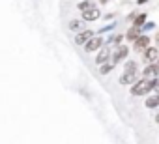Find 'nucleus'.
Here are the masks:
<instances>
[{
    "label": "nucleus",
    "mask_w": 159,
    "mask_h": 144,
    "mask_svg": "<svg viewBox=\"0 0 159 144\" xmlns=\"http://www.w3.org/2000/svg\"><path fill=\"white\" fill-rule=\"evenodd\" d=\"M112 69H114V64H112V62H107V64L99 65V73H101V75H109Z\"/></svg>",
    "instance_id": "nucleus-18"
},
{
    "label": "nucleus",
    "mask_w": 159,
    "mask_h": 144,
    "mask_svg": "<svg viewBox=\"0 0 159 144\" xmlns=\"http://www.w3.org/2000/svg\"><path fill=\"white\" fill-rule=\"evenodd\" d=\"M146 21H148V15H146V13H137L135 21H133V26H137V28H142Z\"/></svg>",
    "instance_id": "nucleus-16"
},
{
    "label": "nucleus",
    "mask_w": 159,
    "mask_h": 144,
    "mask_svg": "<svg viewBox=\"0 0 159 144\" xmlns=\"http://www.w3.org/2000/svg\"><path fill=\"white\" fill-rule=\"evenodd\" d=\"M111 54H112L111 47H109V45H103V47L98 51V56H96V64H98V65H103V64L111 62Z\"/></svg>",
    "instance_id": "nucleus-4"
},
{
    "label": "nucleus",
    "mask_w": 159,
    "mask_h": 144,
    "mask_svg": "<svg viewBox=\"0 0 159 144\" xmlns=\"http://www.w3.org/2000/svg\"><path fill=\"white\" fill-rule=\"evenodd\" d=\"M92 36H96V34H94L92 30H88V28H86V30L79 32V34L75 36V43H77V45H84V43H86V41H88Z\"/></svg>",
    "instance_id": "nucleus-9"
},
{
    "label": "nucleus",
    "mask_w": 159,
    "mask_h": 144,
    "mask_svg": "<svg viewBox=\"0 0 159 144\" xmlns=\"http://www.w3.org/2000/svg\"><path fill=\"white\" fill-rule=\"evenodd\" d=\"M124 71H125V73H139V64L135 60H125Z\"/></svg>",
    "instance_id": "nucleus-14"
},
{
    "label": "nucleus",
    "mask_w": 159,
    "mask_h": 144,
    "mask_svg": "<svg viewBox=\"0 0 159 144\" xmlns=\"http://www.w3.org/2000/svg\"><path fill=\"white\" fill-rule=\"evenodd\" d=\"M103 45H105V39H103L101 36H92V38L84 43V51H86V52H94V51H99Z\"/></svg>",
    "instance_id": "nucleus-2"
},
{
    "label": "nucleus",
    "mask_w": 159,
    "mask_h": 144,
    "mask_svg": "<svg viewBox=\"0 0 159 144\" xmlns=\"http://www.w3.org/2000/svg\"><path fill=\"white\" fill-rule=\"evenodd\" d=\"M77 8L81 10V11H86V10H92V8H96V4L92 2V0H81V2L77 4Z\"/></svg>",
    "instance_id": "nucleus-17"
},
{
    "label": "nucleus",
    "mask_w": 159,
    "mask_h": 144,
    "mask_svg": "<svg viewBox=\"0 0 159 144\" xmlns=\"http://www.w3.org/2000/svg\"><path fill=\"white\" fill-rule=\"evenodd\" d=\"M142 28H144V32H150V30H153V28H155V23H152V21H146Z\"/></svg>",
    "instance_id": "nucleus-19"
},
{
    "label": "nucleus",
    "mask_w": 159,
    "mask_h": 144,
    "mask_svg": "<svg viewBox=\"0 0 159 144\" xmlns=\"http://www.w3.org/2000/svg\"><path fill=\"white\" fill-rule=\"evenodd\" d=\"M153 120H155V124H159V112H157V114L153 116Z\"/></svg>",
    "instance_id": "nucleus-22"
},
{
    "label": "nucleus",
    "mask_w": 159,
    "mask_h": 144,
    "mask_svg": "<svg viewBox=\"0 0 159 144\" xmlns=\"http://www.w3.org/2000/svg\"><path fill=\"white\" fill-rule=\"evenodd\" d=\"M139 81V73H125V71H124V73L120 75V79H118V83L120 84H124V86H133L135 83Z\"/></svg>",
    "instance_id": "nucleus-7"
},
{
    "label": "nucleus",
    "mask_w": 159,
    "mask_h": 144,
    "mask_svg": "<svg viewBox=\"0 0 159 144\" xmlns=\"http://www.w3.org/2000/svg\"><path fill=\"white\" fill-rule=\"evenodd\" d=\"M124 38H125V36H122V34H112V36L105 41V45H109V47H120V43H122Z\"/></svg>",
    "instance_id": "nucleus-13"
},
{
    "label": "nucleus",
    "mask_w": 159,
    "mask_h": 144,
    "mask_svg": "<svg viewBox=\"0 0 159 144\" xmlns=\"http://www.w3.org/2000/svg\"><path fill=\"white\" fill-rule=\"evenodd\" d=\"M99 10L98 8H92V10H86L83 11V21H98L99 19Z\"/></svg>",
    "instance_id": "nucleus-11"
},
{
    "label": "nucleus",
    "mask_w": 159,
    "mask_h": 144,
    "mask_svg": "<svg viewBox=\"0 0 159 144\" xmlns=\"http://www.w3.org/2000/svg\"><path fill=\"white\" fill-rule=\"evenodd\" d=\"M157 92H159V86H157Z\"/></svg>",
    "instance_id": "nucleus-27"
},
{
    "label": "nucleus",
    "mask_w": 159,
    "mask_h": 144,
    "mask_svg": "<svg viewBox=\"0 0 159 144\" xmlns=\"http://www.w3.org/2000/svg\"><path fill=\"white\" fill-rule=\"evenodd\" d=\"M135 17H137V11H131V13L127 15V21H131V23H133V21H135Z\"/></svg>",
    "instance_id": "nucleus-21"
},
{
    "label": "nucleus",
    "mask_w": 159,
    "mask_h": 144,
    "mask_svg": "<svg viewBox=\"0 0 159 144\" xmlns=\"http://www.w3.org/2000/svg\"><path fill=\"white\" fill-rule=\"evenodd\" d=\"M67 28L71 30V32H83V30H86V26H84V21H79V19H73V21H69V25H67Z\"/></svg>",
    "instance_id": "nucleus-10"
},
{
    "label": "nucleus",
    "mask_w": 159,
    "mask_h": 144,
    "mask_svg": "<svg viewBox=\"0 0 159 144\" xmlns=\"http://www.w3.org/2000/svg\"><path fill=\"white\" fill-rule=\"evenodd\" d=\"M99 2H101V4H107V2H109V0H99Z\"/></svg>",
    "instance_id": "nucleus-25"
},
{
    "label": "nucleus",
    "mask_w": 159,
    "mask_h": 144,
    "mask_svg": "<svg viewBox=\"0 0 159 144\" xmlns=\"http://www.w3.org/2000/svg\"><path fill=\"white\" fill-rule=\"evenodd\" d=\"M148 0H137V4H146Z\"/></svg>",
    "instance_id": "nucleus-23"
},
{
    "label": "nucleus",
    "mask_w": 159,
    "mask_h": 144,
    "mask_svg": "<svg viewBox=\"0 0 159 144\" xmlns=\"http://www.w3.org/2000/svg\"><path fill=\"white\" fill-rule=\"evenodd\" d=\"M140 32H142L140 28H137V26H131V28L125 32V39H127V41H135V39L140 36Z\"/></svg>",
    "instance_id": "nucleus-15"
},
{
    "label": "nucleus",
    "mask_w": 159,
    "mask_h": 144,
    "mask_svg": "<svg viewBox=\"0 0 159 144\" xmlns=\"http://www.w3.org/2000/svg\"><path fill=\"white\" fill-rule=\"evenodd\" d=\"M131 96H144L150 94V79H139L131 88H129Z\"/></svg>",
    "instance_id": "nucleus-1"
},
{
    "label": "nucleus",
    "mask_w": 159,
    "mask_h": 144,
    "mask_svg": "<svg viewBox=\"0 0 159 144\" xmlns=\"http://www.w3.org/2000/svg\"><path fill=\"white\" fill-rule=\"evenodd\" d=\"M114 28H116V23H114V25H107V26H103L99 32H101V34H103V32H112Z\"/></svg>",
    "instance_id": "nucleus-20"
},
{
    "label": "nucleus",
    "mask_w": 159,
    "mask_h": 144,
    "mask_svg": "<svg viewBox=\"0 0 159 144\" xmlns=\"http://www.w3.org/2000/svg\"><path fill=\"white\" fill-rule=\"evenodd\" d=\"M157 58H159V49H157V47H148V49L144 51V54H142V60L146 62V65H148V64H155Z\"/></svg>",
    "instance_id": "nucleus-5"
},
{
    "label": "nucleus",
    "mask_w": 159,
    "mask_h": 144,
    "mask_svg": "<svg viewBox=\"0 0 159 144\" xmlns=\"http://www.w3.org/2000/svg\"><path fill=\"white\" fill-rule=\"evenodd\" d=\"M157 65H159V58H157Z\"/></svg>",
    "instance_id": "nucleus-26"
},
{
    "label": "nucleus",
    "mask_w": 159,
    "mask_h": 144,
    "mask_svg": "<svg viewBox=\"0 0 159 144\" xmlns=\"http://www.w3.org/2000/svg\"><path fill=\"white\" fill-rule=\"evenodd\" d=\"M148 45H150V38H148L146 34H144V36L140 34V36H139V38L133 41V49H135L137 52H142V51H146V49H148Z\"/></svg>",
    "instance_id": "nucleus-6"
},
{
    "label": "nucleus",
    "mask_w": 159,
    "mask_h": 144,
    "mask_svg": "<svg viewBox=\"0 0 159 144\" xmlns=\"http://www.w3.org/2000/svg\"><path fill=\"white\" fill-rule=\"evenodd\" d=\"M155 43H159V32L155 34Z\"/></svg>",
    "instance_id": "nucleus-24"
},
{
    "label": "nucleus",
    "mask_w": 159,
    "mask_h": 144,
    "mask_svg": "<svg viewBox=\"0 0 159 144\" xmlns=\"http://www.w3.org/2000/svg\"><path fill=\"white\" fill-rule=\"evenodd\" d=\"M144 105H146L148 109H159V92H155V94L148 96V97H146V101H144Z\"/></svg>",
    "instance_id": "nucleus-12"
},
{
    "label": "nucleus",
    "mask_w": 159,
    "mask_h": 144,
    "mask_svg": "<svg viewBox=\"0 0 159 144\" xmlns=\"http://www.w3.org/2000/svg\"><path fill=\"white\" fill-rule=\"evenodd\" d=\"M127 54H129V49H127L125 45H120V47H116V49H114V52L111 54V62L116 65V64L124 62V60L127 58Z\"/></svg>",
    "instance_id": "nucleus-3"
},
{
    "label": "nucleus",
    "mask_w": 159,
    "mask_h": 144,
    "mask_svg": "<svg viewBox=\"0 0 159 144\" xmlns=\"http://www.w3.org/2000/svg\"><path fill=\"white\" fill-rule=\"evenodd\" d=\"M159 75V65L157 64H148L142 71V79H155Z\"/></svg>",
    "instance_id": "nucleus-8"
}]
</instances>
